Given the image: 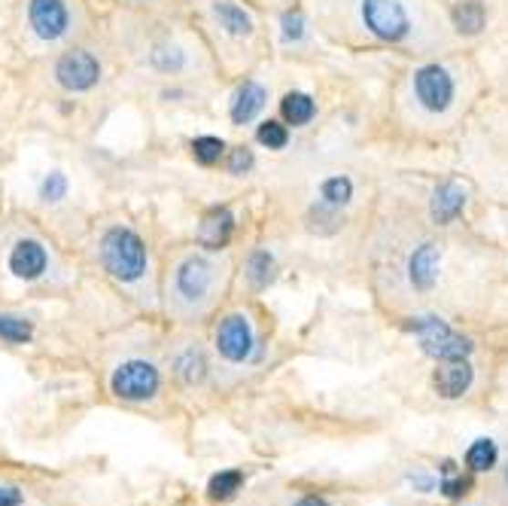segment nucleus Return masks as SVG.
<instances>
[{"label": "nucleus", "instance_id": "nucleus-1", "mask_svg": "<svg viewBox=\"0 0 508 506\" xmlns=\"http://www.w3.org/2000/svg\"><path fill=\"white\" fill-rule=\"evenodd\" d=\"M225 281V266L207 253H186L171 275V305L183 314H198L216 300V290Z\"/></svg>", "mask_w": 508, "mask_h": 506}, {"label": "nucleus", "instance_id": "nucleus-2", "mask_svg": "<svg viewBox=\"0 0 508 506\" xmlns=\"http://www.w3.org/2000/svg\"><path fill=\"white\" fill-rule=\"evenodd\" d=\"M357 28L368 40L387 43V47L420 43L417 10L411 0H357Z\"/></svg>", "mask_w": 508, "mask_h": 506}, {"label": "nucleus", "instance_id": "nucleus-3", "mask_svg": "<svg viewBox=\"0 0 508 506\" xmlns=\"http://www.w3.org/2000/svg\"><path fill=\"white\" fill-rule=\"evenodd\" d=\"M457 74L444 65H420L408 77V98L414 116H420L426 122L444 120L453 107H457Z\"/></svg>", "mask_w": 508, "mask_h": 506}, {"label": "nucleus", "instance_id": "nucleus-4", "mask_svg": "<svg viewBox=\"0 0 508 506\" xmlns=\"http://www.w3.org/2000/svg\"><path fill=\"white\" fill-rule=\"evenodd\" d=\"M101 263L107 269V275L119 284H138L150 269V253L147 244L131 226H110L101 235Z\"/></svg>", "mask_w": 508, "mask_h": 506}, {"label": "nucleus", "instance_id": "nucleus-5", "mask_svg": "<svg viewBox=\"0 0 508 506\" xmlns=\"http://www.w3.org/2000/svg\"><path fill=\"white\" fill-rule=\"evenodd\" d=\"M110 391L125 403H147L161 391V373L143 357L122 360L110 375Z\"/></svg>", "mask_w": 508, "mask_h": 506}, {"label": "nucleus", "instance_id": "nucleus-6", "mask_svg": "<svg viewBox=\"0 0 508 506\" xmlns=\"http://www.w3.org/2000/svg\"><path fill=\"white\" fill-rule=\"evenodd\" d=\"M408 330L420 339V348L435 360H466L472 354V342L457 336L441 318H414Z\"/></svg>", "mask_w": 508, "mask_h": 506}, {"label": "nucleus", "instance_id": "nucleus-7", "mask_svg": "<svg viewBox=\"0 0 508 506\" xmlns=\"http://www.w3.org/2000/svg\"><path fill=\"white\" fill-rule=\"evenodd\" d=\"M56 79L67 92H88L101 83V61L88 49H67L56 61Z\"/></svg>", "mask_w": 508, "mask_h": 506}, {"label": "nucleus", "instance_id": "nucleus-8", "mask_svg": "<svg viewBox=\"0 0 508 506\" xmlns=\"http://www.w3.org/2000/svg\"><path fill=\"white\" fill-rule=\"evenodd\" d=\"M253 348H256V339H253V327L244 314H225L216 327V351H220L223 360L229 364H247Z\"/></svg>", "mask_w": 508, "mask_h": 506}, {"label": "nucleus", "instance_id": "nucleus-9", "mask_svg": "<svg viewBox=\"0 0 508 506\" xmlns=\"http://www.w3.org/2000/svg\"><path fill=\"white\" fill-rule=\"evenodd\" d=\"M28 22H31V31L40 40L56 43L70 31V10L65 0H31Z\"/></svg>", "mask_w": 508, "mask_h": 506}, {"label": "nucleus", "instance_id": "nucleus-10", "mask_svg": "<svg viewBox=\"0 0 508 506\" xmlns=\"http://www.w3.org/2000/svg\"><path fill=\"white\" fill-rule=\"evenodd\" d=\"M10 272L19 278V281H40L49 269V253L37 238H19L13 244L10 259H6Z\"/></svg>", "mask_w": 508, "mask_h": 506}, {"label": "nucleus", "instance_id": "nucleus-11", "mask_svg": "<svg viewBox=\"0 0 508 506\" xmlns=\"http://www.w3.org/2000/svg\"><path fill=\"white\" fill-rule=\"evenodd\" d=\"M232 235H234V214L225 205L211 207L202 216V223H198V244L211 253H220L229 248Z\"/></svg>", "mask_w": 508, "mask_h": 506}, {"label": "nucleus", "instance_id": "nucleus-12", "mask_svg": "<svg viewBox=\"0 0 508 506\" xmlns=\"http://www.w3.org/2000/svg\"><path fill=\"white\" fill-rule=\"evenodd\" d=\"M439 259H441V250L432 241L417 244L414 253L408 257V284L417 293H426L435 284V278H439Z\"/></svg>", "mask_w": 508, "mask_h": 506}, {"label": "nucleus", "instance_id": "nucleus-13", "mask_svg": "<svg viewBox=\"0 0 508 506\" xmlns=\"http://www.w3.org/2000/svg\"><path fill=\"white\" fill-rule=\"evenodd\" d=\"M472 378H475V373L466 360H441V366L432 375V385L444 400H457L472 387Z\"/></svg>", "mask_w": 508, "mask_h": 506}, {"label": "nucleus", "instance_id": "nucleus-14", "mask_svg": "<svg viewBox=\"0 0 508 506\" xmlns=\"http://www.w3.org/2000/svg\"><path fill=\"white\" fill-rule=\"evenodd\" d=\"M211 10H213L216 25H220L223 34H229L232 40H250L253 34H256L253 16L244 10L241 4H234V0H216Z\"/></svg>", "mask_w": 508, "mask_h": 506}, {"label": "nucleus", "instance_id": "nucleus-15", "mask_svg": "<svg viewBox=\"0 0 508 506\" xmlns=\"http://www.w3.org/2000/svg\"><path fill=\"white\" fill-rule=\"evenodd\" d=\"M265 101H268V92L265 89H262L256 79H247V83H244L238 92H234V98H232V111H229V116H232V122L234 125H247V122H253L256 120V116L262 113V107H265Z\"/></svg>", "mask_w": 508, "mask_h": 506}, {"label": "nucleus", "instance_id": "nucleus-16", "mask_svg": "<svg viewBox=\"0 0 508 506\" xmlns=\"http://www.w3.org/2000/svg\"><path fill=\"white\" fill-rule=\"evenodd\" d=\"M462 207H466V193H462V186H457V184L435 186L432 202H430L432 223H439V226L453 223L462 214Z\"/></svg>", "mask_w": 508, "mask_h": 506}, {"label": "nucleus", "instance_id": "nucleus-17", "mask_svg": "<svg viewBox=\"0 0 508 506\" xmlns=\"http://www.w3.org/2000/svg\"><path fill=\"white\" fill-rule=\"evenodd\" d=\"M484 25H487V10L481 0H460V4L453 6V28L460 34L475 37V34L484 31Z\"/></svg>", "mask_w": 508, "mask_h": 506}, {"label": "nucleus", "instance_id": "nucleus-18", "mask_svg": "<svg viewBox=\"0 0 508 506\" xmlns=\"http://www.w3.org/2000/svg\"><path fill=\"white\" fill-rule=\"evenodd\" d=\"M174 373H177V378L183 385L195 387V385H202L207 378V360H204V354L198 348H183L174 357Z\"/></svg>", "mask_w": 508, "mask_h": 506}, {"label": "nucleus", "instance_id": "nucleus-19", "mask_svg": "<svg viewBox=\"0 0 508 506\" xmlns=\"http://www.w3.org/2000/svg\"><path fill=\"white\" fill-rule=\"evenodd\" d=\"M280 116L286 125H307L316 116V101L307 92H286L280 101Z\"/></svg>", "mask_w": 508, "mask_h": 506}, {"label": "nucleus", "instance_id": "nucleus-20", "mask_svg": "<svg viewBox=\"0 0 508 506\" xmlns=\"http://www.w3.org/2000/svg\"><path fill=\"white\" fill-rule=\"evenodd\" d=\"M275 272H277V263L268 250H253L247 257V272L244 275H247L253 290H265V287L275 281Z\"/></svg>", "mask_w": 508, "mask_h": 506}, {"label": "nucleus", "instance_id": "nucleus-21", "mask_svg": "<svg viewBox=\"0 0 508 506\" xmlns=\"http://www.w3.org/2000/svg\"><path fill=\"white\" fill-rule=\"evenodd\" d=\"M34 339V323L22 314L0 311V342H10V345H28Z\"/></svg>", "mask_w": 508, "mask_h": 506}, {"label": "nucleus", "instance_id": "nucleus-22", "mask_svg": "<svg viewBox=\"0 0 508 506\" xmlns=\"http://www.w3.org/2000/svg\"><path fill=\"white\" fill-rule=\"evenodd\" d=\"M244 485V473L241 469H220V473L211 476V482H207V497L211 501H232L234 494L241 491Z\"/></svg>", "mask_w": 508, "mask_h": 506}, {"label": "nucleus", "instance_id": "nucleus-23", "mask_svg": "<svg viewBox=\"0 0 508 506\" xmlns=\"http://www.w3.org/2000/svg\"><path fill=\"white\" fill-rule=\"evenodd\" d=\"M150 65L159 70V74H180L186 68V52L174 47V43H159L150 52Z\"/></svg>", "mask_w": 508, "mask_h": 506}, {"label": "nucleus", "instance_id": "nucleus-24", "mask_svg": "<svg viewBox=\"0 0 508 506\" xmlns=\"http://www.w3.org/2000/svg\"><path fill=\"white\" fill-rule=\"evenodd\" d=\"M499 460V448L493 439H475L466 451V467L472 473H487V469H493Z\"/></svg>", "mask_w": 508, "mask_h": 506}, {"label": "nucleus", "instance_id": "nucleus-25", "mask_svg": "<svg viewBox=\"0 0 508 506\" xmlns=\"http://www.w3.org/2000/svg\"><path fill=\"white\" fill-rule=\"evenodd\" d=\"M189 147H192V159L204 168L220 165V159L225 156V141L213 138V134H202V138H195Z\"/></svg>", "mask_w": 508, "mask_h": 506}, {"label": "nucleus", "instance_id": "nucleus-26", "mask_svg": "<svg viewBox=\"0 0 508 506\" xmlns=\"http://www.w3.org/2000/svg\"><path fill=\"white\" fill-rule=\"evenodd\" d=\"M353 198V184H350V177H329V180H323V186H320V202L326 205H332V207H344Z\"/></svg>", "mask_w": 508, "mask_h": 506}, {"label": "nucleus", "instance_id": "nucleus-27", "mask_svg": "<svg viewBox=\"0 0 508 506\" xmlns=\"http://www.w3.org/2000/svg\"><path fill=\"white\" fill-rule=\"evenodd\" d=\"M256 141L262 143V147H268V150H286L289 129L280 120H265V122H259Z\"/></svg>", "mask_w": 508, "mask_h": 506}, {"label": "nucleus", "instance_id": "nucleus-28", "mask_svg": "<svg viewBox=\"0 0 508 506\" xmlns=\"http://www.w3.org/2000/svg\"><path fill=\"white\" fill-rule=\"evenodd\" d=\"M466 488H469V479L460 473L457 464L453 460H444L441 464V479H439V491H444V497H462L466 494Z\"/></svg>", "mask_w": 508, "mask_h": 506}, {"label": "nucleus", "instance_id": "nucleus-29", "mask_svg": "<svg viewBox=\"0 0 508 506\" xmlns=\"http://www.w3.org/2000/svg\"><path fill=\"white\" fill-rule=\"evenodd\" d=\"M67 189H70L67 177L61 174V171H49V174L43 177V184H40V198L47 205H58L61 198H67Z\"/></svg>", "mask_w": 508, "mask_h": 506}, {"label": "nucleus", "instance_id": "nucleus-30", "mask_svg": "<svg viewBox=\"0 0 508 506\" xmlns=\"http://www.w3.org/2000/svg\"><path fill=\"white\" fill-rule=\"evenodd\" d=\"M253 162L256 159H253L250 147H234V150H229V156H225V168H229V174L241 177L253 168Z\"/></svg>", "mask_w": 508, "mask_h": 506}, {"label": "nucleus", "instance_id": "nucleus-31", "mask_svg": "<svg viewBox=\"0 0 508 506\" xmlns=\"http://www.w3.org/2000/svg\"><path fill=\"white\" fill-rule=\"evenodd\" d=\"M280 31H284V40L286 43H298L305 37V19L302 13H284V19H280Z\"/></svg>", "mask_w": 508, "mask_h": 506}, {"label": "nucleus", "instance_id": "nucleus-32", "mask_svg": "<svg viewBox=\"0 0 508 506\" xmlns=\"http://www.w3.org/2000/svg\"><path fill=\"white\" fill-rule=\"evenodd\" d=\"M408 482H411L417 491H435V479L432 476H423V473H414V476H408Z\"/></svg>", "mask_w": 508, "mask_h": 506}, {"label": "nucleus", "instance_id": "nucleus-33", "mask_svg": "<svg viewBox=\"0 0 508 506\" xmlns=\"http://www.w3.org/2000/svg\"><path fill=\"white\" fill-rule=\"evenodd\" d=\"M0 506H22L19 488H0Z\"/></svg>", "mask_w": 508, "mask_h": 506}, {"label": "nucleus", "instance_id": "nucleus-34", "mask_svg": "<svg viewBox=\"0 0 508 506\" xmlns=\"http://www.w3.org/2000/svg\"><path fill=\"white\" fill-rule=\"evenodd\" d=\"M293 506H329V501L320 494H307V497H302V501H295Z\"/></svg>", "mask_w": 508, "mask_h": 506}, {"label": "nucleus", "instance_id": "nucleus-35", "mask_svg": "<svg viewBox=\"0 0 508 506\" xmlns=\"http://www.w3.org/2000/svg\"><path fill=\"white\" fill-rule=\"evenodd\" d=\"M505 485H508V467H505Z\"/></svg>", "mask_w": 508, "mask_h": 506}]
</instances>
